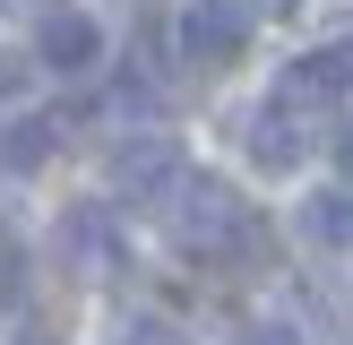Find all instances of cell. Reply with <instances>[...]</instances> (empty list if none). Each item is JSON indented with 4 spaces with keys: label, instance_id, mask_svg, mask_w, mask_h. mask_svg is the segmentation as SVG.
Masks as SVG:
<instances>
[{
    "label": "cell",
    "instance_id": "2",
    "mask_svg": "<svg viewBox=\"0 0 353 345\" xmlns=\"http://www.w3.org/2000/svg\"><path fill=\"white\" fill-rule=\"evenodd\" d=\"M181 172H190V155H181L172 130H138V138H112V147H103V181H112L121 199H138V207H164L172 190H181Z\"/></svg>",
    "mask_w": 353,
    "mask_h": 345
},
{
    "label": "cell",
    "instance_id": "12",
    "mask_svg": "<svg viewBox=\"0 0 353 345\" xmlns=\"http://www.w3.org/2000/svg\"><path fill=\"white\" fill-rule=\"evenodd\" d=\"M233 345H302V328H293V319H241Z\"/></svg>",
    "mask_w": 353,
    "mask_h": 345
},
{
    "label": "cell",
    "instance_id": "9",
    "mask_svg": "<svg viewBox=\"0 0 353 345\" xmlns=\"http://www.w3.org/2000/svg\"><path fill=\"white\" fill-rule=\"evenodd\" d=\"M52 147H61V121L9 112V121H0V181H9V172H34V164H43Z\"/></svg>",
    "mask_w": 353,
    "mask_h": 345
},
{
    "label": "cell",
    "instance_id": "14",
    "mask_svg": "<svg viewBox=\"0 0 353 345\" xmlns=\"http://www.w3.org/2000/svg\"><path fill=\"white\" fill-rule=\"evenodd\" d=\"M327 155H336V172L353 181V121H336V138H327Z\"/></svg>",
    "mask_w": 353,
    "mask_h": 345
},
{
    "label": "cell",
    "instance_id": "11",
    "mask_svg": "<svg viewBox=\"0 0 353 345\" xmlns=\"http://www.w3.org/2000/svg\"><path fill=\"white\" fill-rule=\"evenodd\" d=\"M112 345H190V337L164 319V310H130V319L112 328Z\"/></svg>",
    "mask_w": 353,
    "mask_h": 345
},
{
    "label": "cell",
    "instance_id": "15",
    "mask_svg": "<svg viewBox=\"0 0 353 345\" xmlns=\"http://www.w3.org/2000/svg\"><path fill=\"white\" fill-rule=\"evenodd\" d=\"M233 9H241V17H293L302 0H233Z\"/></svg>",
    "mask_w": 353,
    "mask_h": 345
},
{
    "label": "cell",
    "instance_id": "5",
    "mask_svg": "<svg viewBox=\"0 0 353 345\" xmlns=\"http://www.w3.org/2000/svg\"><path fill=\"white\" fill-rule=\"evenodd\" d=\"M353 95V52L345 43H319V52H302V61H285V78H276V103H293V112H327V103H345Z\"/></svg>",
    "mask_w": 353,
    "mask_h": 345
},
{
    "label": "cell",
    "instance_id": "10",
    "mask_svg": "<svg viewBox=\"0 0 353 345\" xmlns=\"http://www.w3.org/2000/svg\"><path fill=\"white\" fill-rule=\"evenodd\" d=\"M26 285H34V241L0 224V319H9V310H26Z\"/></svg>",
    "mask_w": 353,
    "mask_h": 345
},
{
    "label": "cell",
    "instance_id": "1",
    "mask_svg": "<svg viewBox=\"0 0 353 345\" xmlns=\"http://www.w3.org/2000/svg\"><path fill=\"white\" fill-rule=\"evenodd\" d=\"M164 233H172V250L181 259H199V268H233V276H259L276 259V241H268V216H259L250 199H241L224 172H181V190H172L164 207Z\"/></svg>",
    "mask_w": 353,
    "mask_h": 345
},
{
    "label": "cell",
    "instance_id": "3",
    "mask_svg": "<svg viewBox=\"0 0 353 345\" xmlns=\"http://www.w3.org/2000/svg\"><path fill=\"white\" fill-rule=\"evenodd\" d=\"M172 52H181L199 78H224V69L250 52V17H241L233 0H190L181 26H172Z\"/></svg>",
    "mask_w": 353,
    "mask_h": 345
},
{
    "label": "cell",
    "instance_id": "8",
    "mask_svg": "<svg viewBox=\"0 0 353 345\" xmlns=\"http://www.w3.org/2000/svg\"><path fill=\"white\" fill-rule=\"evenodd\" d=\"M293 233H302L310 250H327V259H353V181L345 190H310V199L293 207Z\"/></svg>",
    "mask_w": 353,
    "mask_h": 345
},
{
    "label": "cell",
    "instance_id": "7",
    "mask_svg": "<svg viewBox=\"0 0 353 345\" xmlns=\"http://www.w3.org/2000/svg\"><path fill=\"white\" fill-rule=\"evenodd\" d=\"M52 241H61V259H69V268H78V276H112L121 259H130V250H121V224L103 216L95 199L61 207V224H52Z\"/></svg>",
    "mask_w": 353,
    "mask_h": 345
},
{
    "label": "cell",
    "instance_id": "13",
    "mask_svg": "<svg viewBox=\"0 0 353 345\" xmlns=\"http://www.w3.org/2000/svg\"><path fill=\"white\" fill-rule=\"evenodd\" d=\"M26 78H34V52H0V103L26 95Z\"/></svg>",
    "mask_w": 353,
    "mask_h": 345
},
{
    "label": "cell",
    "instance_id": "6",
    "mask_svg": "<svg viewBox=\"0 0 353 345\" xmlns=\"http://www.w3.org/2000/svg\"><path fill=\"white\" fill-rule=\"evenodd\" d=\"M241 155H250L259 172H302V164H310V121L293 112V103L268 95L250 121H241Z\"/></svg>",
    "mask_w": 353,
    "mask_h": 345
},
{
    "label": "cell",
    "instance_id": "4",
    "mask_svg": "<svg viewBox=\"0 0 353 345\" xmlns=\"http://www.w3.org/2000/svg\"><path fill=\"white\" fill-rule=\"evenodd\" d=\"M26 52H34V69H52V78H86V69L103 61V26L86 9H43L34 34H26Z\"/></svg>",
    "mask_w": 353,
    "mask_h": 345
}]
</instances>
